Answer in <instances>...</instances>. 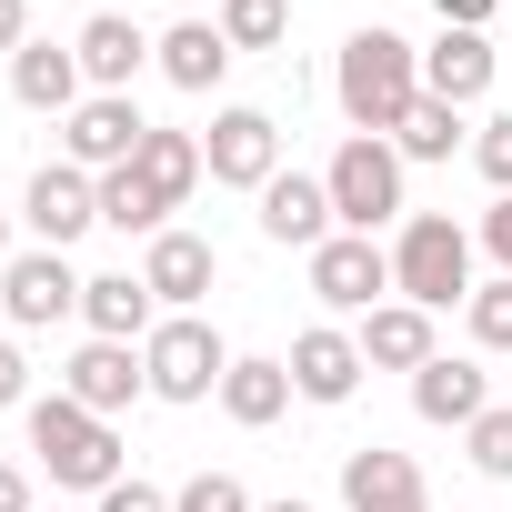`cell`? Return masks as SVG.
Masks as SVG:
<instances>
[{"mask_svg":"<svg viewBox=\"0 0 512 512\" xmlns=\"http://www.w3.org/2000/svg\"><path fill=\"white\" fill-rule=\"evenodd\" d=\"M412 412H422L432 432H472V422L492 412V372H482V352H432V362L412 372Z\"/></svg>","mask_w":512,"mask_h":512,"instance_id":"2e32d148","label":"cell"},{"mask_svg":"<svg viewBox=\"0 0 512 512\" xmlns=\"http://www.w3.org/2000/svg\"><path fill=\"white\" fill-rule=\"evenodd\" d=\"M141 362H151V402H221V372L241 362L221 332H211V312H161V332L141 342Z\"/></svg>","mask_w":512,"mask_h":512,"instance_id":"5b68a950","label":"cell"},{"mask_svg":"<svg viewBox=\"0 0 512 512\" xmlns=\"http://www.w3.org/2000/svg\"><path fill=\"white\" fill-rule=\"evenodd\" d=\"M71 51H81V81H91V91H131V81L151 71V31H141L131 11H91Z\"/></svg>","mask_w":512,"mask_h":512,"instance_id":"ffe728a7","label":"cell"},{"mask_svg":"<svg viewBox=\"0 0 512 512\" xmlns=\"http://www.w3.org/2000/svg\"><path fill=\"white\" fill-rule=\"evenodd\" d=\"M0 512H41V492H31V462H11V452H0Z\"/></svg>","mask_w":512,"mask_h":512,"instance_id":"e575fe53","label":"cell"},{"mask_svg":"<svg viewBox=\"0 0 512 512\" xmlns=\"http://www.w3.org/2000/svg\"><path fill=\"white\" fill-rule=\"evenodd\" d=\"M462 332H472V352L492 362V352H512V272H492L472 302H462Z\"/></svg>","mask_w":512,"mask_h":512,"instance_id":"83f0119b","label":"cell"},{"mask_svg":"<svg viewBox=\"0 0 512 512\" xmlns=\"http://www.w3.org/2000/svg\"><path fill=\"white\" fill-rule=\"evenodd\" d=\"M262 241H282V251H322L342 221H332V191H322V171H272L262 181Z\"/></svg>","mask_w":512,"mask_h":512,"instance_id":"e0dca14e","label":"cell"},{"mask_svg":"<svg viewBox=\"0 0 512 512\" xmlns=\"http://www.w3.org/2000/svg\"><path fill=\"white\" fill-rule=\"evenodd\" d=\"M402 171H412V161H402L392 141H372V131H342V151L322 161L332 221H342V231H372V241H382V231H402V221H412V201H402Z\"/></svg>","mask_w":512,"mask_h":512,"instance_id":"277c9868","label":"cell"},{"mask_svg":"<svg viewBox=\"0 0 512 512\" xmlns=\"http://www.w3.org/2000/svg\"><path fill=\"white\" fill-rule=\"evenodd\" d=\"M302 272H312V302H322V312L362 322V312L392 302V241H372V231H332L322 251H302Z\"/></svg>","mask_w":512,"mask_h":512,"instance_id":"ba28073f","label":"cell"},{"mask_svg":"<svg viewBox=\"0 0 512 512\" xmlns=\"http://www.w3.org/2000/svg\"><path fill=\"white\" fill-rule=\"evenodd\" d=\"M11 101H21V111H41V121H71V111L91 101V81H81V51L31 31V41L11 51Z\"/></svg>","mask_w":512,"mask_h":512,"instance_id":"ac0fdd59","label":"cell"},{"mask_svg":"<svg viewBox=\"0 0 512 512\" xmlns=\"http://www.w3.org/2000/svg\"><path fill=\"white\" fill-rule=\"evenodd\" d=\"M61 392H71L81 412L121 422L131 402H151V362H141V342H81V352L61 362Z\"/></svg>","mask_w":512,"mask_h":512,"instance_id":"7c38bea8","label":"cell"},{"mask_svg":"<svg viewBox=\"0 0 512 512\" xmlns=\"http://www.w3.org/2000/svg\"><path fill=\"white\" fill-rule=\"evenodd\" d=\"M81 292H91V272H71V251H41V241H21L11 262H0V322H11V332L81 322Z\"/></svg>","mask_w":512,"mask_h":512,"instance_id":"8992f818","label":"cell"},{"mask_svg":"<svg viewBox=\"0 0 512 512\" xmlns=\"http://www.w3.org/2000/svg\"><path fill=\"white\" fill-rule=\"evenodd\" d=\"M141 282H151V302L161 312H201L211 302V282H221V251H211V231H151L141 241Z\"/></svg>","mask_w":512,"mask_h":512,"instance_id":"4fadbf2b","label":"cell"},{"mask_svg":"<svg viewBox=\"0 0 512 512\" xmlns=\"http://www.w3.org/2000/svg\"><path fill=\"white\" fill-rule=\"evenodd\" d=\"M492 81H502V51L482 41V31H432V51H422V91L432 101H452V111H472V101H492Z\"/></svg>","mask_w":512,"mask_h":512,"instance_id":"d6986e66","label":"cell"},{"mask_svg":"<svg viewBox=\"0 0 512 512\" xmlns=\"http://www.w3.org/2000/svg\"><path fill=\"white\" fill-rule=\"evenodd\" d=\"M81 332H91V342H151V332H161L151 282H141V272H91V292H81Z\"/></svg>","mask_w":512,"mask_h":512,"instance_id":"44dd1931","label":"cell"},{"mask_svg":"<svg viewBox=\"0 0 512 512\" xmlns=\"http://www.w3.org/2000/svg\"><path fill=\"white\" fill-rule=\"evenodd\" d=\"M201 171H211V191H251L262 201V181L282 171V121L262 101H221L211 131H201Z\"/></svg>","mask_w":512,"mask_h":512,"instance_id":"52a82bcc","label":"cell"},{"mask_svg":"<svg viewBox=\"0 0 512 512\" xmlns=\"http://www.w3.org/2000/svg\"><path fill=\"white\" fill-rule=\"evenodd\" d=\"M342 512H432V482H422L412 452L352 442V452H342Z\"/></svg>","mask_w":512,"mask_h":512,"instance_id":"5bb4252c","label":"cell"},{"mask_svg":"<svg viewBox=\"0 0 512 512\" xmlns=\"http://www.w3.org/2000/svg\"><path fill=\"white\" fill-rule=\"evenodd\" d=\"M392 151H402V161H452V151H472V121H462L452 101H432V91H422V101L402 111Z\"/></svg>","mask_w":512,"mask_h":512,"instance_id":"d4e9b609","label":"cell"},{"mask_svg":"<svg viewBox=\"0 0 512 512\" xmlns=\"http://www.w3.org/2000/svg\"><path fill=\"white\" fill-rule=\"evenodd\" d=\"M21 41H31V0H0V61H11Z\"/></svg>","mask_w":512,"mask_h":512,"instance_id":"8d00e7d4","label":"cell"},{"mask_svg":"<svg viewBox=\"0 0 512 512\" xmlns=\"http://www.w3.org/2000/svg\"><path fill=\"white\" fill-rule=\"evenodd\" d=\"M11 251H21V241H11V211H0V262H11Z\"/></svg>","mask_w":512,"mask_h":512,"instance_id":"f35d334b","label":"cell"},{"mask_svg":"<svg viewBox=\"0 0 512 512\" xmlns=\"http://www.w3.org/2000/svg\"><path fill=\"white\" fill-rule=\"evenodd\" d=\"M31 402H41V392H31V352L0 332V412H31Z\"/></svg>","mask_w":512,"mask_h":512,"instance_id":"1f68e13d","label":"cell"},{"mask_svg":"<svg viewBox=\"0 0 512 512\" xmlns=\"http://www.w3.org/2000/svg\"><path fill=\"white\" fill-rule=\"evenodd\" d=\"M0 332H11V322H0Z\"/></svg>","mask_w":512,"mask_h":512,"instance_id":"b9f144b4","label":"cell"},{"mask_svg":"<svg viewBox=\"0 0 512 512\" xmlns=\"http://www.w3.org/2000/svg\"><path fill=\"white\" fill-rule=\"evenodd\" d=\"M131 171L161 191V211H181V201L211 181V171H201V131H161V121H151V141H141V161H131Z\"/></svg>","mask_w":512,"mask_h":512,"instance_id":"cb8c5ba5","label":"cell"},{"mask_svg":"<svg viewBox=\"0 0 512 512\" xmlns=\"http://www.w3.org/2000/svg\"><path fill=\"white\" fill-rule=\"evenodd\" d=\"M292 402H302V392H292V362H282V352H241V362L221 372V412H231L241 432H272Z\"/></svg>","mask_w":512,"mask_h":512,"instance_id":"603a6c76","label":"cell"},{"mask_svg":"<svg viewBox=\"0 0 512 512\" xmlns=\"http://www.w3.org/2000/svg\"><path fill=\"white\" fill-rule=\"evenodd\" d=\"M171 512H262V502H251L231 472H191V482L171 492Z\"/></svg>","mask_w":512,"mask_h":512,"instance_id":"f546056e","label":"cell"},{"mask_svg":"<svg viewBox=\"0 0 512 512\" xmlns=\"http://www.w3.org/2000/svg\"><path fill=\"white\" fill-rule=\"evenodd\" d=\"M211 21H221L231 51H282V41H292V0H221Z\"/></svg>","mask_w":512,"mask_h":512,"instance_id":"4316f807","label":"cell"},{"mask_svg":"<svg viewBox=\"0 0 512 512\" xmlns=\"http://www.w3.org/2000/svg\"><path fill=\"white\" fill-rule=\"evenodd\" d=\"M211 11H221V0H211Z\"/></svg>","mask_w":512,"mask_h":512,"instance_id":"60d3db41","label":"cell"},{"mask_svg":"<svg viewBox=\"0 0 512 512\" xmlns=\"http://www.w3.org/2000/svg\"><path fill=\"white\" fill-rule=\"evenodd\" d=\"M472 171H482L492 191H512V111H492V121L472 131Z\"/></svg>","mask_w":512,"mask_h":512,"instance_id":"4dcf8cb0","label":"cell"},{"mask_svg":"<svg viewBox=\"0 0 512 512\" xmlns=\"http://www.w3.org/2000/svg\"><path fill=\"white\" fill-rule=\"evenodd\" d=\"M332 101H342V121H352V131L392 141V131H402V111L422 101V51H412L402 31L362 21V31L332 51Z\"/></svg>","mask_w":512,"mask_h":512,"instance_id":"6da1fadb","label":"cell"},{"mask_svg":"<svg viewBox=\"0 0 512 512\" xmlns=\"http://www.w3.org/2000/svg\"><path fill=\"white\" fill-rule=\"evenodd\" d=\"M91 512H171V492H161V482H141V472H121V482H111Z\"/></svg>","mask_w":512,"mask_h":512,"instance_id":"836d02e7","label":"cell"},{"mask_svg":"<svg viewBox=\"0 0 512 512\" xmlns=\"http://www.w3.org/2000/svg\"><path fill=\"white\" fill-rule=\"evenodd\" d=\"M432 11H442V21H452V31H482V21H492V11H512V0H432Z\"/></svg>","mask_w":512,"mask_h":512,"instance_id":"d590c367","label":"cell"},{"mask_svg":"<svg viewBox=\"0 0 512 512\" xmlns=\"http://www.w3.org/2000/svg\"><path fill=\"white\" fill-rule=\"evenodd\" d=\"M141 141H151V121H141V101H131V91H91V101L61 121V161H71V171H91V181H101V171H131V161H141Z\"/></svg>","mask_w":512,"mask_h":512,"instance_id":"9c48e42d","label":"cell"},{"mask_svg":"<svg viewBox=\"0 0 512 512\" xmlns=\"http://www.w3.org/2000/svg\"><path fill=\"white\" fill-rule=\"evenodd\" d=\"M282 362H292V392H302L312 412H342V402L362 392V372H372L362 342H352V322H312V332H292Z\"/></svg>","mask_w":512,"mask_h":512,"instance_id":"8fae6325","label":"cell"},{"mask_svg":"<svg viewBox=\"0 0 512 512\" xmlns=\"http://www.w3.org/2000/svg\"><path fill=\"white\" fill-rule=\"evenodd\" d=\"M472 251H482V241H472L452 211H412V221L392 231V302H422L432 322H442V312H462V302L482 292Z\"/></svg>","mask_w":512,"mask_h":512,"instance_id":"3957f363","label":"cell"},{"mask_svg":"<svg viewBox=\"0 0 512 512\" xmlns=\"http://www.w3.org/2000/svg\"><path fill=\"white\" fill-rule=\"evenodd\" d=\"M101 231L151 241V231H171V211H161V191H151L141 171H101Z\"/></svg>","mask_w":512,"mask_h":512,"instance_id":"484cf974","label":"cell"},{"mask_svg":"<svg viewBox=\"0 0 512 512\" xmlns=\"http://www.w3.org/2000/svg\"><path fill=\"white\" fill-rule=\"evenodd\" d=\"M21 432H31V462L51 472V492H91V502H101V492L131 472V452H121V422L81 412L61 382H51V392L21 412Z\"/></svg>","mask_w":512,"mask_h":512,"instance_id":"7a4b0ae2","label":"cell"},{"mask_svg":"<svg viewBox=\"0 0 512 512\" xmlns=\"http://www.w3.org/2000/svg\"><path fill=\"white\" fill-rule=\"evenodd\" d=\"M352 342H362V362H372V372H422V362L442 352V332H432V312H422V302H382V312H362V322H352Z\"/></svg>","mask_w":512,"mask_h":512,"instance_id":"7402d4cb","label":"cell"},{"mask_svg":"<svg viewBox=\"0 0 512 512\" xmlns=\"http://www.w3.org/2000/svg\"><path fill=\"white\" fill-rule=\"evenodd\" d=\"M262 512H322V502H302V492H282V502H262Z\"/></svg>","mask_w":512,"mask_h":512,"instance_id":"74e56055","label":"cell"},{"mask_svg":"<svg viewBox=\"0 0 512 512\" xmlns=\"http://www.w3.org/2000/svg\"><path fill=\"white\" fill-rule=\"evenodd\" d=\"M472 241L492 251V272H512V191H492V211L472 221Z\"/></svg>","mask_w":512,"mask_h":512,"instance_id":"d6a6232c","label":"cell"},{"mask_svg":"<svg viewBox=\"0 0 512 512\" xmlns=\"http://www.w3.org/2000/svg\"><path fill=\"white\" fill-rule=\"evenodd\" d=\"M21 221H31V241H41V251H71L81 231H101V181H91V171H71V161H41V171H31V191H21Z\"/></svg>","mask_w":512,"mask_h":512,"instance_id":"30bf717a","label":"cell"},{"mask_svg":"<svg viewBox=\"0 0 512 512\" xmlns=\"http://www.w3.org/2000/svg\"><path fill=\"white\" fill-rule=\"evenodd\" d=\"M231 41H221V21L211 11H191V21H171V31H151V71L171 81V91H191V101H211L221 81H231Z\"/></svg>","mask_w":512,"mask_h":512,"instance_id":"9a60e30c","label":"cell"},{"mask_svg":"<svg viewBox=\"0 0 512 512\" xmlns=\"http://www.w3.org/2000/svg\"><path fill=\"white\" fill-rule=\"evenodd\" d=\"M81 11H111V0H81Z\"/></svg>","mask_w":512,"mask_h":512,"instance_id":"ab89813d","label":"cell"},{"mask_svg":"<svg viewBox=\"0 0 512 512\" xmlns=\"http://www.w3.org/2000/svg\"><path fill=\"white\" fill-rule=\"evenodd\" d=\"M462 462H472L482 482H512V402H492V412L462 432Z\"/></svg>","mask_w":512,"mask_h":512,"instance_id":"f1b7e54d","label":"cell"}]
</instances>
